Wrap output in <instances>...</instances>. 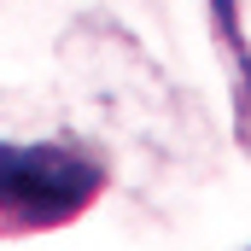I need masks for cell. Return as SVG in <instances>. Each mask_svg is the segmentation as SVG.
<instances>
[{
    "label": "cell",
    "instance_id": "cell-1",
    "mask_svg": "<svg viewBox=\"0 0 251 251\" xmlns=\"http://www.w3.org/2000/svg\"><path fill=\"white\" fill-rule=\"evenodd\" d=\"M105 187L100 152L82 140H0V234H47L76 222Z\"/></svg>",
    "mask_w": 251,
    "mask_h": 251
},
{
    "label": "cell",
    "instance_id": "cell-2",
    "mask_svg": "<svg viewBox=\"0 0 251 251\" xmlns=\"http://www.w3.org/2000/svg\"><path fill=\"white\" fill-rule=\"evenodd\" d=\"M210 18H216V41L234 76V123L251 152V0H210Z\"/></svg>",
    "mask_w": 251,
    "mask_h": 251
}]
</instances>
